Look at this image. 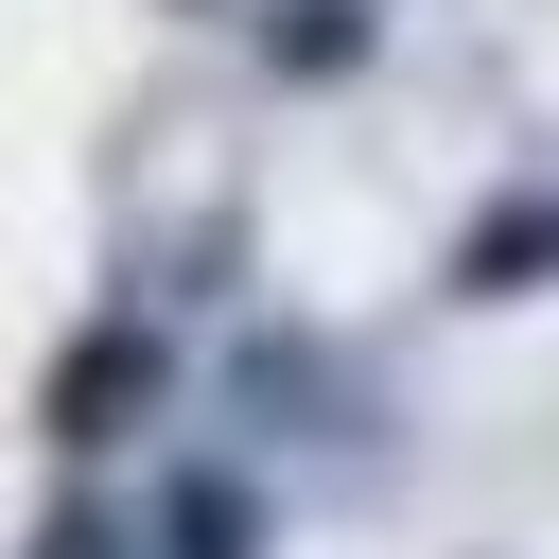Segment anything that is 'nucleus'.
Returning <instances> with one entry per match:
<instances>
[{"label": "nucleus", "instance_id": "obj_4", "mask_svg": "<svg viewBox=\"0 0 559 559\" xmlns=\"http://www.w3.org/2000/svg\"><path fill=\"white\" fill-rule=\"evenodd\" d=\"M559 280V192H507L472 245H454V297H542Z\"/></svg>", "mask_w": 559, "mask_h": 559}, {"label": "nucleus", "instance_id": "obj_2", "mask_svg": "<svg viewBox=\"0 0 559 559\" xmlns=\"http://www.w3.org/2000/svg\"><path fill=\"white\" fill-rule=\"evenodd\" d=\"M227 402H262L280 437H314V419L367 437V367H349V349H297V332H245V349H227Z\"/></svg>", "mask_w": 559, "mask_h": 559}, {"label": "nucleus", "instance_id": "obj_6", "mask_svg": "<svg viewBox=\"0 0 559 559\" xmlns=\"http://www.w3.org/2000/svg\"><path fill=\"white\" fill-rule=\"evenodd\" d=\"M17 559H140V524H122V507H35Z\"/></svg>", "mask_w": 559, "mask_h": 559}, {"label": "nucleus", "instance_id": "obj_3", "mask_svg": "<svg viewBox=\"0 0 559 559\" xmlns=\"http://www.w3.org/2000/svg\"><path fill=\"white\" fill-rule=\"evenodd\" d=\"M280 524H262V489L227 472V454H175L157 472V507H140V559H262Z\"/></svg>", "mask_w": 559, "mask_h": 559}, {"label": "nucleus", "instance_id": "obj_5", "mask_svg": "<svg viewBox=\"0 0 559 559\" xmlns=\"http://www.w3.org/2000/svg\"><path fill=\"white\" fill-rule=\"evenodd\" d=\"M367 35H384L367 0H262V70H280V87H332V70H367Z\"/></svg>", "mask_w": 559, "mask_h": 559}, {"label": "nucleus", "instance_id": "obj_1", "mask_svg": "<svg viewBox=\"0 0 559 559\" xmlns=\"http://www.w3.org/2000/svg\"><path fill=\"white\" fill-rule=\"evenodd\" d=\"M175 419V332L157 314H87L70 349H52V384H35V437L52 454H122V437H157Z\"/></svg>", "mask_w": 559, "mask_h": 559}]
</instances>
